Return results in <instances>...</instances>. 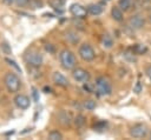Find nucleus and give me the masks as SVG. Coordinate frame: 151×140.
Instances as JSON below:
<instances>
[{
	"instance_id": "22",
	"label": "nucleus",
	"mask_w": 151,
	"mask_h": 140,
	"mask_svg": "<svg viewBox=\"0 0 151 140\" xmlns=\"http://www.w3.org/2000/svg\"><path fill=\"white\" fill-rule=\"evenodd\" d=\"M96 101H93V100H91V99H88V100H85L84 101V107L87 109V111H93L94 108H96Z\"/></svg>"
},
{
	"instance_id": "11",
	"label": "nucleus",
	"mask_w": 151,
	"mask_h": 140,
	"mask_svg": "<svg viewBox=\"0 0 151 140\" xmlns=\"http://www.w3.org/2000/svg\"><path fill=\"white\" fill-rule=\"evenodd\" d=\"M52 80H53V82H54L57 86L63 87V88H66V87H68V85H70L67 78H66L64 74H61L60 72H54V73L52 74Z\"/></svg>"
},
{
	"instance_id": "18",
	"label": "nucleus",
	"mask_w": 151,
	"mask_h": 140,
	"mask_svg": "<svg viewBox=\"0 0 151 140\" xmlns=\"http://www.w3.org/2000/svg\"><path fill=\"white\" fill-rule=\"evenodd\" d=\"M118 6H119L124 12H127V11L132 7V0H119V1H118Z\"/></svg>"
},
{
	"instance_id": "5",
	"label": "nucleus",
	"mask_w": 151,
	"mask_h": 140,
	"mask_svg": "<svg viewBox=\"0 0 151 140\" xmlns=\"http://www.w3.org/2000/svg\"><path fill=\"white\" fill-rule=\"evenodd\" d=\"M78 54H79V56H80L81 60L87 61V62L94 60V58H96L94 49H93V47H92L88 42H84V44H81V45L79 46Z\"/></svg>"
},
{
	"instance_id": "3",
	"label": "nucleus",
	"mask_w": 151,
	"mask_h": 140,
	"mask_svg": "<svg viewBox=\"0 0 151 140\" xmlns=\"http://www.w3.org/2000/svg\"><path fill=\"white\" fill-rule=\"evenodd\" d=\"M96 88L99 95H110L112 92V85L105 76H98L96 79Z\"/></svg>"
},
{
	"instance_id": "8",
	"label": "nucleus",
	"mask_w": 151,
	"mask_h": 140,
	"mask_svg": "<svg viewBox=\"0 0 151 140\" xmlns=\"http://www.w3.org/2000/svg\"><path fill=\"white\" fill-rule=\"evenodd\" d=\"M72 76H73V79H74L76 81L83 82V84L88 82V81H90V78H91L90 73H88L86 69L80 68V67H74V68L72 69Z\"/></svg>"
},
{
	"instance_id": "34",
	"label": "nucleus",
	"mask_w": 151,
	"mask_h": 140,
	"mask_svg": "<svg viewBox=\"0 0 151 140\" xmlns=\"http://www.w3.org/2000/svg\"><path fill=\"white\" fill-rule=\"evenodd\" d=\"M149 21H150V24H151V14L149 15Z\"/></svg>"
},
{
	"instance_id": "21",
	"label": "nucleus",
	"mask_w": 151,
	"mask_h": 140,
	"mask_svg": "<svg viewBox=\"0 0 151 140\" xmlns=\"http://www.w3.org/2000/svg\"><path fill=\"white\" fill-rule=\"evenodd\" d=\"M85 116H83L81 114H79V115H77L76 118H74V125L77 126V127H83L84 125H85Z\"/></svg>"
},
{
	"instance_id": "26",
	"label": "nucleus",
	"mask_w": 151,
	"mask_h": 140,
	"mask_svg": "<svg viewBox=\"0 0 151 140\" xmlns=\"http://www.w3.org/2000/svg\"><path fill=\"white\" fill-rule=\"evenodd\" d=\"M105 127H106V122L105 121H100V122H98V124L94 125V129H98V131L105 129Z\"/></svg>"
},
{
	"instance_id": "33",
	"label": "nucleus",
	"mask_w": 151,
	"mask_h": 140,
	"mask_svg": "<svg viewBox=\"0 0 151 140\" xmlns=\"http://www.w3.org/2000/svg\"><path fill=\"white\" fill-rule=\"evenodd\" d=\"M14 0H4V2H6V4H12Z\"/></svg>"
},
{
	"instance_id": "6",
	"label": "nucleus",
	"mask_w": 151,
	"mask_h": 140,
	"mask_svg": "<svg viewBox=\"0 0 151 140\" xmlns=\"http://www.w3.org/2000/svg\"><path fill=\"white\" fill-rule=\"evenodd\" d=\"M147 127L145 124H134L133 126L130 127V135L132 138H136V139H140V138H145L147 135Z\"/></svg>"
},
{
	"instance_id": "30",
	"label": "nucleus",
	"mask_w": 151,
	"mask_h": 140,
	"mask_svg": "<svg viewBox=\"0 0 151 140\" xmlns=\"http://www.w3.org/2000/svg\"><path fill=\"white\" fill-rule=\"evenodd\" d=\"M145 73H146L147 78H149V79H150V81H151V65L146 67V69H145Z\"/></svg>"
},
{
	"instance_id": "9",
	"label": "nucleus",
	"mask_w": 151,
	"mask_h": 140,
	"mask_svg": "<svg viewBox=\"0 0 151 140\" xmlns=\"http://www.w3.org/2000/svg\"><path fill=\"white\" fill-rule=\"evenodd\" d=\"M70 13L78 19H84V18H86L88 12H87V8H85L84 6H81L79 4H72L70 6Z\"/></svg>"
},
{
	"instance_id": "28",
	"label": "nucleus",
	"mask_w": 151,
	"mask_h": 140,
	"mask_svg": "<svg viewBox=\"0 0 151 140\" xmlns=\"http://www.w3.org/2000/svg\"><path fill=\"white\" fill-rule=\"evenodd\" d=\"M14 2H15V5L19 6V7H26L28 0H14Z\"/></svg>"
},
{
	"instance_id": "27",
	"label": "nucleus",
	"mask_w": 151,
	"mask_h": 140,
	"mask_svg": "<svg viewBox=\"0 0 151 140\" xmlns=\"http://www.w3.org/2000/svg\"><path fill=\"white\" fill-rule=\"evenodd\" d=\"M0 48H1L6 54H11V52H12L7 44H0Z\"/></svg>"
},
{
	"instance_id": "25",
	"label": "nucleus",
	"mask_w": 151,
	"mask_h": 140,
	"mask_svg": "<svg viewBox=\"0 0 151 140\" xmlns=\"http://www.w3.org/2000/svg\"><path fill=\"white\" fill-rule=\"evenodd\" d=\"M5 60H6V62H8V65H9V66H12L15 71H18V72H20V73H21V68L17 65V62H15L14 60H12V59H9V58H6Z\"/></svg>"
},
{
	"instance_id": "31",
	"label": "nucleus",
	"mask_w": 151,
	"mask_h": 140,
	"mask_svg": "<svg viewBox=\"0 0 151 140\" xmlns=\"http://www.w3.org/2000/svg\"><path fill=\"white\" fill-rule=\"evenodd\" d=\"M45 48H46V51H48V52H54V49H53V47L50 45V44H47L46 46H45Z\"/></svg>"
},
{
	"instance_id": "23",
	"label": "nucleus",
	"mask_w": 151,
	"mask_h": 140,
	"mask_svg": "<svg viewBox=\"0 0 151 140\" xmlns=\"http://www.w3.org/2000/svg\"><path fill=\"white\" fill-rule=\"evenodd\" d=\"M48 4L53 8H61L64 6V0H48Z\"/></svg>"
},
{
	"instance_id": "17",
	"label": "nucleus",
	"mask_w": 151,
	"mask_h": 140,
	"mask_svg": "<svg viewBox=\"0 0 151 140\" xmlns=\"http://www.w3.org/2000/svg\"><path fill=\"white\" fill-rule=\"evenodd\" d=\"M101 45L106 48H111L112 45H113V39L109 35V34H104L101 36Z\"/></svg>"
},
{
	"instance_id": "15",
	"label": "nucleus",
	"mask_w": 151,
	"mask_h": 140,
	"mask_svg": "<svg viewBox=\"0 0 151 140\" xmlns=\"http://www.w3.org/2000/svg\"><path fill=\"white\" fill-rule=\"evenodd\" d=\"M132 52L136 54V55H140V54H144L147 52V47L143 44H136L133 47H132Z\"/></svg>"
},
{
	"instance_id": "13",
	"label": "nucleus",
	"mask_w": 151,
	"mask_h": 140,
	"mask_svg": "<svg viewBox=\"0 0 151 140\" xmlns=\"http://www.w3.org/2000/svg\"><path fill=\"white\" fill-rule=\"evenodd\" d=\"M87 12H88V14L97 16V15L101 14L103 6H101V4H91V5L87 6Z\"/></svg>"
},
{
	"instance_id": "29",
	"label": "nucleus",
	"mask_w": 151,
	"mask_h": 140,
	"mask_svg": "<svg viewBox=\"0 0 151 140\" xmlns=\"http://www.w3.org/2000/svg\"><path fill=\"white\" fill-rule=\"evenodd\" d=\"M133 92H134V93H137V94L142 92V85H140V82H139V81H138V82L136 84V86L133 87Z\"/></svg>"
},
{
	"instance_id": "19",
	"label": "nucleus",
	"mask_w": 151,
	"mask_h": 140,
	"mask_svg": "<svg viewBox=\"0 0 151 140\" xmlns=\"http://www.w3.org/2000/svg\"><path fill=\"white\" fill-rule=\"evenodd\" d=\"M65 38H66V40H67V41H70L71 44H76V42H78V40H79L78 34H76V33H74V32H72V31L66 32Z\"/></svg>"
},
{
	"instance_id": "12",
	"label": "nucleus",
	"mask_w": 151,
	"mask_h": 140,
	"mask_svg": "<svg viewBox=\"0 0 151 140\" xmlns=\"http://www.w3.org/2000/svg\"><path fill=\"white\" fill-rule=\"evenodd\" d=\"M111 16L114 21L117 22H122L124 20V14H123V9L119 6H113L111 8Z\"/></svg>"
},
{
	"instance_id": "7",
	"label": "nucleus",
	"mask_w": 151,
	"mask_h": 140,
	"mask_svg": "<svg viewBox=\"0 0 151 140\" xmlns=\"http://www.w3.org/2000/svg\"><path fill=\"white\" fill-rule=\"evenodd\" d=\"M127 26L131 29H140L145 26V19L142 14H133L127 20Z\"/></svg>"
},
{
	"instance_id": "35",
	"label": "nucleus",
	"mask_w": 151,
	"mask_h": 140,
	"mask_svg": "<svg viewBox=\"0 0 151 140\" xmlns=\"http://www.w3.org/2000/svg\"><path fill=\"white\" fill-rule=\"evenodd\" d=\"M104 1H105V2H107V1H111V0H104Z\"/></svg>"
},
{
	"instance_id": "4",
	"label": "nucleus",
	"mask_w": 151,
	"mask_h": 140,
	"mask_svg": "<svg viewBox=\"0 0 151 140\" xmlns=\"http://www.w3.org/2000/svg\"><path fill=\"white\" fill-rule=\"evenodd\" d=\"M24 59L26 61V64H28L29 66H33V67H39L41 66L42 64V55L40 52L35 51V49H29L25 53L24 55Z\"/></svg>"
},
{
	"instance_id": "24",
	"label": "nucleus",
	"mask_w": 151,
	"mask_h": 140,
	"mask_svg": "<svg viewBox=\"0 0 151 140\" xmlns=\"http://www.w3.org/2000/svg\"><path fill=\"white\" fill-rule=\"evenodd\" d=\"M136 4H137L138 7L149 8L151 6V0H136Z\"/></svg>"
},
{
	"instance_id": "20",
	"label": "nucleus",
	"mask_w": 151,
	"mask_h": 140,
	"mask_svg": "<svg viewBox=\"0 0 151 140\" xmlns=\"http://www.w3.org/2000/svg\"><path fill=\"white\" fill-rule=\"evenodd\" d=\"M48 139L51 140H61L63 139V134L58 131H51L48 133Z\"/></svg>"
},
{
	"instance_id": "14",
	"label": "nucleus",
	"mask_w": 151,
	"mask_h": 140,
	"mask_svg": "<svg viewBox=\"0 0 151 140\" xmlns=\"http://www.w3.org/2000/svg\"><path fill=\"white\" fill-rule=\"evenodd\" d=\"M58 121L60 124H63L64 126H68L71 124V119H70L68 113H66L65 111H60L58 113Z\"/></svg>"
},
{
	"instance_id": "1",
	"label": "nucleus",
	"mask_w": 151,
	"mask_h": 140,
	"mask_svg": "<svg viewBox=\"0 0 151 140\" xmlns=\"http://www.w3.org/2000/svg\"><path fill=\"white\" fill-rule=\"evenodd\" d=\"M59 61H60L61 67H63L64 69H66V71L73 69V68L77 66L76 55L73 54V52H71V51L67 49V48L60 51V53H59Z\"/></svg>"
},
{
	"instance_id": "32",
	"label": "nucleus",
	"mask_w": 151,
	"mask_h": 140,
	"mask_svg": "<svg viewBox=\"0 0 151 140\" xmlns=\"http://www.w3.org/2000/svg\"><path fill=\"white\" fill-rule=\"evenodd\" d=\"M33 96H34V100H35V101L39 100V98H38V93H37V89H35V88H33Z\"/></svg>"
},
{
	"instance_id": "16",
	"label": "nucleus",
	"mask_w": 151,
	"mask_h": 140,
	"mask_svg": "<svg viewBox=\"0 0 151 140\" xmlns=\"http://www.w3.org/2000/svg\"><path fill=\"white\" fill-rule=\"evenodd\" d=\"M26 7L31 9H38V8L44 7V1L42 0H28Z\"/></svg>"
},
{
	"instance_id": "2",
	"label": "nucleus",
	"mask_w": 151,
	"mask_h": 140,
	"mask_svg": "<svg viewBox=\"0 0 151 140\" xmlns=\"http://www.w3.org/2000/svg\"><path fill=\"white\" fill-rule=\"evenodd\" d=\"M4 82L6 86V89L9 93H17L21 87V81L18 78V75L13 72H7L4 76Z\"/></svg>"
},
{
	"instance_id": "10",
	"label": "nucleus",
	"mask_w": 151,
	"mask_h": 140,
	"mask_svg": "<svg viewBox=\"0 0 151 140\" xmlns=\"http://www.w3.org/2000/svg\"><path fill=\"white\" fill-rule=\"evenodd\" d=\"M14 104L18 108L20 109H27L31 105V101H29V98L27 95H24V94H17L14 96Z\"/></svg>"
},
{
	"instance_id": "36",
	"label": "nucleus",
	"mask_w": 151,
	"mask_h": 140,
	"mask_svg": "<svg viewBox=\"0 0 151 140\" xmlns=\"http://www.w3.org/2000/svg\"><path fill=\"white\" fill-rule=\"evenodd\" d=\"M150 138H151V134H150Z\"/></svg>"
}]
</instances>
